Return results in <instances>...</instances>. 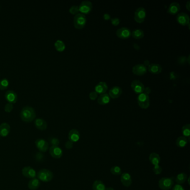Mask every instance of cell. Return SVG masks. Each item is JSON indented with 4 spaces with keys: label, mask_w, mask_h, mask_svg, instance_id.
Here are the masks:
<instances>
[{
    "label": "cell",
    "mask_w": 190,
    "mask_h": 190,
    "mask_svg": "<svg viewBox=\"0 0 190 190\" xmlns=\"http://www.w3.org/2000/svg\"><path fill=\"white\" fill-rule=\"evenodd\" d=\"M20 118L25 122H31L36 118L35 111L30 106H25L21 111Z\"/></svg>",
    "instance_id": "6da1fadb"
},
{
    "label": "cell",
    "mask_w": 190,
    "mask_h": 190,
    "mask_svg": "<svg viewBox=\"0 0 190 190\" xmlns=\"http://www.w3.org/2000/svg\"><path fill=\"white\" fill-rule=\"evenodd\" d=\"M37 176L40 181L45 182H48L52 180L53 173L50 170L47 169H41L38 173Z\"/></svg>",
    "instance_id": "7a4b0ae2"
},
{
    "label": "cell",
    "mask_w": 190,
    "mask_h": 190,
    "mask_svg": "<svg viewBox=\"0 0 190 190\" xmlns=\"http://www.w3.org/2000/svg\"><path fill=\"white\" fill-rule=\"evenodd\" d=\"M87 22L86 17L82 13H78L74 18V25L77 29H82L84 28Z\"/></svg>",
    "instance_id": "3957f363"
},
{
    "label": "cell",
    "mask_w": 190,
    "mask_h": 190,
    "mask_svg": "<svg viewBox=\"0 0 190 190\" xmlns=\"http://www.w3.org/2000/svg\"><path fill=\"white\" fill-rule=\"evenodd\" d=\"M137 102L139 106L143 109H147L150 105L149 96L145 92L139 94L137 98Z\"/></svg>",
    "instance_id": "277c9868"
},
{
    "label": "cell",
    "mask_w": 190,
    "mask_h": 190,
    "mask_svg": "<svg viewBox=\"0 0 190 190\" xmlns=\"http://www.w3.org/2000/svg\"><path fill=\"white\" fill-rule=\"evenodd\" d=\"M173 181L172 178L163 177L158 181V186L162 190H168L173 186Z\"/></svg>",
    "instance_id": "5b68a950"
},
{
    "label": "cell",
    "mask_w": 190,
    "mask_h": 190,
    "mask_svg": "<svg viewBox=\"0 0 190 190\" xmlns=\"http://www.w3.org/2000/svg\"><path fill=\"white\" fill-rule=\"evenodd\" d=\"M92 3L89 1H82L79 6V11L80 12L84 15L90 12V11L92 10Z\"/></svg>",
    "instance_id": "8992f818"
},
{
    "label": "cell",
    "mask_w": 190,
    "mask_h": 190,
    "mask_svg": "<svg viewBox=\"0 0 190 190\" xmlns=\"http://www.w3.org/2000/svg\"><path fill=\"white\" fill-rule=\"evenodd\" d=\"M146 17V12L143 8H139L134 13V20L138 23H142Z\"/></svg>",
    "instance_id": "52a82bcc"
},
{
    "label": "cell",
    "mask_w": 190,
    "mask_h": 190,
    "mask_svg": "<svg viewBox=\"0 0 190 190\" xmlns=\"http://www.w3.org/2000/svg\"><path fill=\"white\" fill-rule=\"evenodd\" d=\"M131 88L134 92L139 94L144 92L145 89L143 83L138 80H134L132 82Z\"/></svg>",
    "instance_id": "ba28073f"
},
{
    "label": "cell",
    "mask_w": 190,
    "mask_h": 190,
    "mask_svg": "<svg viewBox=\"0 0 190 190\" xmlns=\"http://www.w3.org/2000/svg\"><path fill=\"white\" fill-rule=\"evenodd\" d=\"M131 31L127 28H119L117 31L116 34L119 38L122 39H127L131 36Z\"/></svg>",
    "instance_id": "9c48e42d"
},
{
    "label": "cell",
    "mask_w": 190,
    "mask_h": 190,
    "mask_svg": "<svg viewBox=\"0 0 190 190\" xmlns=\"http://www.w3.org/2000/svg\"><path fill=\"white\" fill-rule=\"evenodd\" d=\"M176 20L177 22L182 26H186L190 24V17L188 14L184 12L178 13L177 15Z\"/></svg>",
    "instance_id": "30bf717a"
},
{
    "label": "cell",
    "mask_w": 190,
    "mask_h": 190,
    "mask_svg": "<svg viewBox=\"0 0 190 190\" xmlns=\"http://www.w3.org/2000/svg\"><path fill=\"white\" fill-rule=\"evenodd\" d=\"M37 148L41 152H46L49 148V143L43 139H38L35 141Z\"/></svg>",
    "instance_id": "8fae6325"
},
{
    "label": "cell",
    "mask_w": 190,
    "mask_h": 190,
    "mask_svg": "<svg viewBox=\"0 0 190 190\" xmlns=\"http://www.w3.org/2000/svg\"><path fill=\"white\" fill-rule=\"evenodd\" d=\"M49 153L54 158L59 159L62 156V151L59 146H51L49 148Z\"/></svg>",
    "instance_id": "7c38bea8"
},
{
    "label": "cell",
    "mask_w": 190,
    "mask_h": 190,
    "mask_svg": "<svg viewBox=\"0 0 190 190\" xmlns=\"http://www.w3.org/2000/svg\"><path fill=\"white\" fill-rule=\"evenodd\" d=\"M5 98L6 100H7L8 103H11V104H15L16 103V102L18 99L17 94L13 90L7 91L5 94Z\"/></svg>",
    "instance_id": "4fadbf2b"
},
{
    "label": "cell",
    "mask_w": 190,
    "mask_h": 190,
    "mask_svg": "<svg viewBox=\"0 0 190 190\" xmlns=\"http://www.w3.org/2000/svg\"><path fill=\"white\" fill-rule=\"evenodd\" d=\"M22 175L28 178H35L36 176V171L32 167L26 166L22 170Z\"/></svg>",
    "instance_id": "5bb4252c"
},
{
    "label": "cell",
    "mask_w": 190,
    "mask_h": 190,
    "mask_svg": "<svg viewBox=\"0 0 190 190\" xmlns=\"http://www.w3.org/2000/svg\"><path fill=\"white\" fill-rule=\"evenodd\" d=\"M132 72L134 74L141 76L145 74L147 72L146 66L143 64H137L133 67L132 69Z\"/></svg>",
    "instance_id": "9a60e30c"
},
{
    "label": "cell",
    "mask_w": 190,
    "mask_h": 190,
    "mask_svg": "<svg viewBox=\"0 0 190 190\" xmlns=\"http://www.w3.org/2000/svg\"><path fill=\"white\" fill-rule=\"evenodd\" d=\"M121 181L124 186L129 187L132 183L131 176L128 173L124 172L121 175Z\"/></svg>",
    "instance_id": "2e32d148"
},
{
    "label": "cell",
    "mask_w": 190,
    "mask_h": 190,
    "mask_svg": "<svg viewBox=\"0 0 190 190\" xmlns=\"http://www.w3.org/2000/svg\"><path fill=\"white\" fill-rule=\"evenodd\" d=\"M122 93V89L119 87H114L111 88L109 92V94L110 98L113 99H117L119 98Z\"/></svg>",
    "instance_id": "e0dca14e"
},
{
    "label": "cell",
    "mask_w": 190,
    "mask_h": 190,
    "mask_svg": "<svg viewBox=\"0 0 190 190\" xmlns=\"http://www.w3.org/2000/svg\"><path fill=\"white\" fill-rule=\"evenodd\" d=\"M10 132V126L7 123H3L0 125V136H8Z\"/></svg>",
    "instance_id": "ac0fdd59"
},
{
    "label": "cell",
    "mask_w": 190,
    "mask_h": 190,
    "mask_svg": "<svg viewBox=\"0 0 190 190\" xmlns=\"http://www.w3.org/2000/svg\"><path fill=\"white\" fill-rule=\"evenodd\" d=\"M108 90V86L107 83L105 82H100L95 86V92L97 94H103L106 92Z\"/></svg>",
    "instance_id": "d6986e66"
},
{
    "label": "cell",
    "mask_w": 190,
    "mask_h": 190,
    "mask_svg": "<svg viewBox=\"0 0 190 190\" xmlns=\"http://www.w3.org/2000/svg\"><path fill=\"white\" fill-rule=\"evenodd\" d=\"M35 126L37 129L40 131H45L48 127L46 121L42 118H37L35 121Z\"/></svg>",
    "instance_id": "ffe728a7"
},
{
    "label": "cell",
    "mask_w": 190,
    "mask_h": 190,
    "mask_svg": "<svg viewBox=\"0 0 190 190\" xmlns=\"http://www.w3.org/2000/svg\"><path fill=\"white\" fill-rule=\"evenodd\" d=\"M80 136V135L79 131L75 129H72L69 133V135H68L69 141L72 142V143L77 142L79 140Z\"/></svg>",
    "instance_id": "44dd1931"
},
{
    "label": "cell",
    "mask_w": 190,
    "mask_h": 190,
    "mask_svg": "<svg viewBox=\"0 0 190 190\" xmlns=\"http://www.w3.org/2000/svg\"><path fill=\"white\" fill-rule=\"evenodd\" d=\"M180 4L178 3L172 2L169 6L167 12L171 15H176L180 11Z\"/></svg>",
    "instance_id": "7402d4cb"
},
{
    "label": "cell",
    "mask_w": 190,
    "mask_h": 190,
    "mask_svg": "<svg viewBox=\"0 0 190 190\" xmlns=\"http://www.w3.org/2000/svg\"><path fill=\"white\" fill-rule=\"evenodd\" d=\"M162 68L160 65L153 63L148 65V71L152 74H158L162 72Z\"/></svg>",
    "instance_id": "603a6c76"
},
{
    "label": "cell",
    "mask_w": 190,
    "mask_h": 190,
    "mask_svg": "<svg viewBox=\"0 0 190 190\" xmlns=\"http://www.w3.org/2000/svg\"><path fill=\"white\" fill-rule=\"evenodd\" d=\"M110 102V97L108 94H100L98 98V103L100 105H106Z\"/></svg>",
    "instance_id": "cb8c5ba5"
},
{
    "label": "cell",
    "mask_w": 190,
    "mask_h": 190,
    "mask_svg": "<svg viewBox=\"0 0 190 190\" xmlns=\"http://www.w3.org/2000/svg\"><path fill=\"white\" fill-rule=\"evenodd\" d=\"M40 185V180L38 178H32L28 183V188L30 190H36Z\"/></svg>",
    "instance_id": "d4e9b609"
},
{
    "label": "cell",
    "mask_w": 190,
    "mask_h": 190,
    "mask_svg": "<svg viewBox=\"0 0 190 190\" xmlns=\"http://www.w3.org/2000/svg\"><path fill=\"white\" fill-rule=\"evenodd\" d=\"M149 160L152 164L154 166L158 165L161 161V158L156 153H152L149 156Z\"/></svg>",
    "instance_id": "484cf974"
},
{
    "label": "cell",
    "mask_w": 190,
    "mask_h": 190,
    "mask_svg": "<svg viewBox=\"0 0 190 190\" xmlns=\"http://www.w3.org/2000/svg\"><path fill=\"white\" fill-rule=\"evenodd\" d=\"M92 190H105L104 183L100 180H96L93 183L92 186Z\"/></svg>",
    "instance_id": "4316f807"
},
{
    "label": "cell",
    "mask_w": 190,
    "mask_h": 190,
    "mask_svg": "<svg viewBox=\"0 0 190 190\" xmlns=\"http://www.w3.org/2000/svg\"><path fill=\"white\" fill-rule=\"evenodd\" d=\"M188 141L187 138H186L184 136H181L177 139L176 142V144L177 145V147H180V148H183L187 145Z\"/></svg>",
    "instance_id": "83f0119b"
},
{
    "label": "cell",
    "mask_w": 190,
    "mask_h": 190,
    "mask_svg": "<svg viewBox=\"0 0 190 190\" xmlns=\"http://www.w3.org/2000/svg\"><path fill=\"white\" fill-rule=\"evenodd\" d=\"M188 179V176L183 172L180 173L178 175H177L176 178V182L177 183V184L181 185L183 183H185L186 180Z\"/></svg>",
    "instance_id": "f1b7e54d"
},
{
    "label": "cell",
    "mask_w": 190,
    "mask_h": 190,
    "mask_svg": "<svg viewBox=\"0 0 190 190\" xmlns=\"http://www.w3.org/2000/svg\"><path fill=\"white\" fill-rule=\"evenodd\" d=\"M131 35L134 39L138 40L144 37V32L141 29H137L132 31Z\"/></svg>",
    "instance_id": "f546056e"
},
{
    "label": "cell",
    "mask_w": 190,
    "mask_h": 190,
    "mask_svg": "<svg viewBox=\"0 0 190 190\" xmlns=\"http://www.w3.org/2000/svg\"><path fill=\"white\" fill-rule=\"evenodd\" d=\"M54 46L57 51L59 52H63L65 49V45L63 41L60 40H58L54 44Z\"/></svg>",
    "instance_id": "4dcf8cb0"
},
{
    "label": "cell",
    "mask_w": 190,
    "mask_h": 190,
    "mask_svg": "<svg viewBox=\"0 0 190 190\" xmlns=\"http://www.w3.org/2000/svg\"><path fill=\"white\" fill-rule=\"evenodd\" d=\"M182 131L183 136L185 137L186 138H187L189 140L190 139V124H185V126H183Z\"/></svg>",
    "instance_id": "1f68e13d"
},
{
    "label": "cell",
    "mask_w": 190,
    "mask_h": 190,
    "mask_svg": "<svg viewBox=\"0 0 190 190\" xmlns=\"http://www.w3.org/2000/svg\"><path fill=\"white\" fill-rule=\"evenodd\" d=\"M9 85V82L7 79L4 78L0 80V90H4L8 88Z\"/></svg>",
    "instance_id": "d6a6232c"
},
{
    "label": "cell",
    "mask_w": 190,
    "mask_h": 190,
    "mask_svg": "<svg viewBox=\"0 0 190 190\" xmlns=\"http://www.w3.org/2000/svg\"><path fill=\"white\" fill-rule=\"evenodd\" d=\"M110 171H111V173L114 175L118 176V175L122 174V170H121V167L117 166H113L111 168Z\"/></svg>",
    "instance_id": "836d02e7"
},
{
    "label": "cell",
    "mask_w": 190,
    "mask_h": 190,
    "mask_svg": "<svg viewBox=\"0 0 190 190\" xmlns=\"http://www.w3.org/2000/svg\"><path fill=\"white\" fill-rule=\"evenodd\" d=\"M49 139L50 143L52 145V146H58V145L60 143L59 139L57 138L51 137Z\"/></svg>",
    "instance_id": "e575fe53"
},
{
    "label": "cell",
    "mask_w": 190,
    "mask_h": 190,
    "mask_svg": "<svg viewBox=\"0 0 190 190\" xmlns=\"http://www.w3.org/2000/svg\"><path fill=\"white\" fill-rule=\"evenodd\" d=\"M69 12L72 15H77L78 13H79L78 12H79V6L75 5L72 6L71 8H70Z\"/></svg>",
    "instance_id": "d590c367"
},
{
    "label": "cell",
    "mask_w": 190,
    "mask_h": 190,
    "mask_svg": "<svg viewBox=\"0 0 190 190\" xmlns=\"http://www.w3.org/2000/svg\"><path fill=\"white\" fill-rule=\"evenodd\" d=\"M153 171L154 172L155 175H159L162 172V167H161L159 164L158 165H156V166H154L153 168Z\"/></svg>",
    "instance_id": "8d00e7d4"
},
{
    "label": "cell",
    "mask_w": 190,
    "mask_h": 190,
    "mask_svg": "<svg viewBox=\"0 0 190 190\" xmlns=\"http://www.w3.org/2000/svg\"><path fill=\"white\" fill-rule=\"evenodd\" d=\"M13 108V104L8 103L6 104L5 106V111L7 113H10L11 111H12Z\"/></svg>",
    "instance_id": "74e56055"
},
{
    "label": "cell",
    "mask_w": 190,
    "mask_h": 190,
    "mask_svg": "<svg viewBox=\"0 0 190 190\" xmlns=\"http://www.w3.org/2000/svg\"><path fill=\"white\" fill-rule=\"evenodd\" d=\"M89 98L90 99L92 100H94L98 98V94L97 92H92L89 94Z\"/></svg>",
    "instance_id": "f35d334b"
},
{
    "label": "cell",
    "mask_w": 190,
    "mask_h": 190,
    "mask_svg": "<svg viewBox=\"0 0 190 190\" xmlns=\"http://www.w3.org/2000/svg\"><path fill=\"white\" fill-rule=\"evenodd\" d=\"M111 22H112V23L113 24V25H114V26H117L119 24L120 20H119V19L117 18H112Z\"/></svg>",
    "instance_id": "ab89813d"
},
{
    "label": "cell",
    "mask_w": 190,
    "mask_h": 190,
    "mask_svg": "<svg viewBox=\"0 0 190 190\" xmlns=\"http://www.w3.org/2000/svg\"><path fill=\"white\" fill-rule=\"evenodd\" d=\"M172 190H185V188L182 185L177 184L173 187Z\"/></svg>",
    "instance_id": "60d3db41"
},
{
    "label": "cell",
    "mask_w": 190,
    "mask_h": 190,
    "mask_svg": "<svg viewBox=\"0 0 190 190\" xmlns=\"http://www.w3.org/2000/svg\"><path fill=\"white\" fill-rule=\"evenodd\" d=\"M72 147H73V143L72 142L70 141H68L66 142L65 143V147L66 148L68 149H70L71 148H72Z\"/></svg>",
    "instance_id": "b9f144b4"
},
{
    "label": "cell",
    "mask_w": 190,
    "mask_h": 190,
    "mask_svg": "<svg viewBox=\"0 0 190 190\" xmlns=\"http://www.w3.org/2000/svg\"><path fill=\"white\" fill-rule=\"evenodd\" d=\"M110 18H111V16L108 13H105V14L104 15V20H108L109 19H110Z\"/></svg>",
    "instance_id": "7bdbcfd3"
},
{
    "label": "cell",
    "mask_w": 190,
    "mask_h": 190,
    "mask_svg": "<svg viewBox=\"0 0 190 190\" xmlns=\"http://www.w3.org/2000/svg\"><path fill=\"white\" fill-rule=\"evenodd\" d=\"M190 1H188V2H187V4H186V8H187V9H188V11L190 10Z\"/></svg>",
    "instance_id": "ee69618b"
},
{
    "label": "cell",
    "mask_w": 190,
    "mask_h": 190,
    "mask_svg": "<svg viewBox=\"0 0 190 190\" xmlns=\"http://www.w3.org/2000/svg\"><path fill=\"white\" fill-rule=\"evenodd\" d=\"M105 190H114V189L112 188H105Z\"/></svg>",
    "instance_id": "f6af8a7d"
},
{
    "label": "cell",
    "mask_w": 190,
    "mask_h": 190,
    "mask_svg": "<svg viewBox=\"0 0 190 190\" xmlns=\"http://www.w3.org/2000/svg\"><path fill=\"white\" fill-rule=\"evenodd\" d=\"M0 137H1V136H0Z\"/></svg>",
    "instance_id": "bcb514c9"
}]
</instances>
